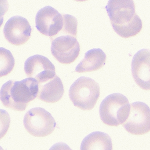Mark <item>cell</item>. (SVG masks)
Wrapping results in <instances>:
<instances>
[{
  "mask_svg": "<svg viewBox=\"0 0 150 150\" xmlns=\"http://www.w3.org/2000/svg\"><path fill=\"white\" fill-rule=\"evenodd\" d=\"M32 29L27 19L20 16L12 17L8 20L4 28L6 40L16 46L25 44L30 39Z\"/></svg>",
  "mask_w": 150,
  "mask_h": 150,
  "instance_id": "30bf717a",
  "label": "cell"
},
{
  "mask_svg": "<svg viewBox=\"0 0 150 150\" xmlns=\"http://www.w3.org/2000/svg\"><path fill=\"white\" fill-rule=\"evenodd\" d=\"M64 91L62 82L56 75L47 82L38 83L37 98L46 103H54L62 98Z\"/></svg>",
  "mask_w": 150,
  "mask_h": 150,
  "instance_id": "7c38bea8",
  "label": "cell"
},
{
  "mask_svg": "<svg viewBox=\"0 0 150 150\" xmlns=\"http://www.w3.org/2000/svg\"><path fill=\"white\" fill-rule=\"evenodd\" d=\"M9 9V4L7 1H0V27L2 25L3 16Z\"/></svg>",
  "mask_w": 150,
  "mask_h": 150,
  "instance_id": "e0dca14e",
  "label": "cell"
},
{
  "mask_svg": "<svg viewBox=\"0 0 150 150\" xmlns=\"http://www.w3.org/2000/svg\"><path fill=\"white\" fill-rule=\"evenodd\" d=\"M10 117L8 112L0 109V140L7 133L10 124Z\"/></svg>",
  "mask_w": 150,
  "mask_h": 150,
  "instance_id": "2e32d148",
  "label": "cell"
},
{
  "mask_svg": "<svg viewBox=\"0 0 150 150\" xmlns=\"http://www.w3.org/2000/svg\"><path fill=\"white\" fill-rule=\"evenodd\" d=\"M23 124L28 133L38 137L51 134L56 126V122L51 114L41 108L29 110L25 115Z\"/></svg>",
  "mask_w": 150,
  "mask_h": 150,
  "instance_id": "5b68a950",
  "label": "cell"
},
{
  "mask_svg": "<svg viewBox=\"0 0 150 150\" xmlns=\"http://www.w3.org/2000/svg\"><path fill=\"white\" fill-rule=\"evenodd\" d=\"M24 71L27 77L38 83H45L56 75L53 64L46 57L38 54L31 56L26 61Z\"/></svg>",
  "mask_w": 150,
  "mask_h": 150,
  "instance_id": "9c48e42d",
  "label": "cell"
},
{
  "mask_svg": "<svg viewBox=\"0 0 150 150\" xmlns=\"http://www.w3.org/2000/svg\"><path fill=\"white\" fill-rule=\"evenodd\" d=\"M150 121L149 107L143 102H136L130 104L128 117L122 125L131 134L142 135L149 132Z\"/></svg>",
  "mask_w": 150,
  "mask_h": 150,
  "instance_id": "8992f818",
  "label": "cell"
},
{
  "mask_svg": "<svg viewBox=\"0 0 150 150\" xmlns=\"http://www.w3.org/2000/svg\"><path fill=\"white\" fill-rule=\"evenodd\" d=\"M36 26L41 34L53 40L61 31L63 24L62 15L50 6L41 9L36 16Z\"/></svg>",
  "mask_w": 150,
  "mask_h": 150,
  "instance_id": "ba28073f",
  "label": "cell"
},
{
  "mask_svg": "<svg viewBox=\"0 0 150 150\" xmlns=\"http://www.w3.org/2000/svg\"><path fill=\"white\" fill-rule=\"evenodd\" d=\"M15 59L10 51L0 47V78L10 74L14 67Z\"/></svg>",
  "mask_w": 150,
  "mask_h": 150,
  "instance_id": "9a60e30c",
  "label": "cell"
},
{
  "mask_svg": "<svg viewBox=\"0 0 150 150\" xmlns=\"http://www.w3.org/2000/svg\"><path fill=\"white\" fill-rule=\"evenodd\" d=\"M52 40L51 52L59 62L68 65L73 63L77 59L80 53V46L77 37L62 34Z\"/></svg>",
  "mask_w": 150,
  "mask_h": 150,
  "instance_id": "52a82bcc",
  "label": "cell"
},
{
  "mask_svg": "<svg viewBox=\"0 0 150 150\" xmlns=\"http://www.w3.org/2000/svg\"><path fill=\"white\" fill-rule=\"evenodd\" d=\"M150 52L143 49L137 52L132 62V73L137 85L146 91L150 90Z\"/></svg>",
  "mask_w": 150,
  "mask_h": 150,
  "instance_id": "8fae6325",
  "label": "cell"
},
{
  "mask_svg": "<svg viewBox=\"0 0 150 150\" xmlns=\"http://www.w3.org/2000/svg\"><path fill=\"white\" fill-rule=\"evenodd\" d=\"M49 150H72L66 144L59 143L53 145Z\"/></svg>",
  "mask_w": 150,
  "mask_h": 150,
  "instance_id": "ac0fdd59",
  "label": "cell"
},
{
  "mask_svg": "<svg viewBox=\"0 0 150 150\" xmlns=\"http://www.w3.org/2000/svg\"><path fill=\"white\" fill-rule=\"evenodd\" d=\"M70 98L74 105L81 110L94 108L100 95L99 85L92 79L81 77L70 86Z\"/></svg>",
  "mask_w": 150,
  "mask_h": 150,
  "instance_id": "3957f363",
  "label": "cell"
},
{
  "mask_svg": "<svg viewBox=\"0 0 150 150\" xmlns=\"http://www.w3.org/2000/svg\"><path fill=\"white\" fill-rule=\"evenodd\" d=\"M81 150H113L111 138L108 135L101 132H95L84 139Z\"/></svg>",
  "mask_w": 150,
  "mask_h": 150,
  "instance_id": "5bb4252c",
  "label": "cell"
},
{
  "mask_svg": "<svg viewBox=\"0 0 150 150\" xmlns=\"http://www.w3.org/2000/svg\"><path fill=\"white\" fill-rule=\"evenodd\" d=\"M0 150H4L3 149V148H2V147H1V146H0Z\"/></svg>",
  "mask_w": 150,
  "mask_h": 150,
  "instance_id": "d6986e66",
  "label": "cell"
},
{
  "mask_svg": "<svg viewBox=\"0 0 150 150\" xmlns=\"http://www.w3.org/2000/svg\"><path fill=\"white\" fill-rule=\"evenodd\" d=\"M106 58L105 54L101 49L94 48L89 50L76 68L75 71L83 73L99 70L105 65Z\"/></svg>",
  "mask_w": 150,
  "mask_h": 150,
  "instance_id": "4fadbf2b",
  "label": "cell"
},
{
  "mask_svg": "<svg viewBox=\"0 0 150 150\" xmlns=\"http://www.w3.org/2000/svg\"><path fill=\"white\" fill-rule=\"evenodd\" d=\"M38 91V83L33 79L9 80L1 88L0 99L5 107L21 112L25 110L29 103L37 98Z\"/></svg>",
  "mask_w": 150,
  "mask_h": 150,
  "instance_id": "7a4b0ae2",
  "label": "cell"
},
{
  "mask_svg": "<svg viewBox=\"0 0 150 150\" xmlns=\"http://www.w3.org/2000/svg\"><path fill=\"white\" fill-rule=\"evenodd\" d=\"M130 105L127 98L115 93L107 97L100 108L101 120L110 127H118L125 122L128 117Z\"/></svg>",
  "mask_w": 150,
  "mask_h": 150,
  "instance_id": "277c9868",
  "label": "cell"
},
{
  "mask_svg": "<svg viewBox=\"0 0 150 150\" xmlns=\"http://www.w3.org/2000/svg\"><path fill=\"white\" fill-rule=\"evenodd\" d=\"M114 30L120 37H134L142 29V22L136 15L132 0H111L106 7Z\"/></svg>",
  "mask_w": 150,
  "mask_h": 150,
  "instance_id": "6da1fadb",
  "label": "cell"
}]
</instances>
